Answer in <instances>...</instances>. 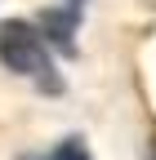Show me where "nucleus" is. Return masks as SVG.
Returning a JSON list of instances; mask_svg holds the SVG:
<instances>
[{
    "label": "nucleus",
    "mask_w": 156,
    "mask_h": 160,
    "mask_svg": "<svg viewBox=\"0 0 156 160\" xmlns=\"http://www.w3.org/2000/svg\"><path fill=\"white\" fill-rule=\"evenodd\" d=\"M40 160H89V151H85V142L81 138H63L49 156H40Z\"/></svg>",
    "instance_id": "7ed1b4c3"
},
{
    "label": "nucleus",
    "mask_w": 156,
    "mask_h": 160,
    "mask_svg": "<svg viewBox=\"0 0 156 160\" xmlns=\"http://www.w3.org/2000/svg\"><path fill=\"white\" fill-rule=\"evenodd\" d=\"M71 5H76V9H81V5H85V0H71Z\"/></svg>",
    "instance_id": "20e7f679"
},
{
    "label": "nucleus",
    "mask_w": 156,
    "mask_h": 160,
    "mask_svg": "<svg viewBox=\"0 0 156 160\" xmlns=\"http://www.w3.org/2000/svg\"><path fill=\"white\" fill-rule=\"evenodd\" d=\"M152 156H156V142H152Z\"/></svg>",
    "instance_id": "39448f33"
},
{
    "label": "nucleus",
    "mask_w": 156,
    "mask_h": 160,
    "mask_svg": "<svg viewBox=\"0 0 156 160\" xmlns=\"http://www.w3.org/2000/svg\"><path fill=\"white\" fill-rule=\"evenodd\" d=\"M76 22H81V9L76 5H67V9H45L40 13V31H45V40L63 53V58H76Z\"/></svg>",
    "instance_id": "f03ea898"
},
{
    "label": "nucleus",
    "mask_w": 156,
    "mask_h": 160,
    "mask_svg": "<svg viewBox=\"0 0 156 160\" xmlns=\"http://www.w3.org/2000/svg\"><path fill=\"white\" fill-rule=\"evenodd\" d=\"M0 62L9 71L36 80L40 89L49 93H63V80L54 76V62H49V45H45V31L31 27L27 18H9L0 22Z\"/></svg>",
    "instance_id": "f257e3e1"
}]
</instances>
